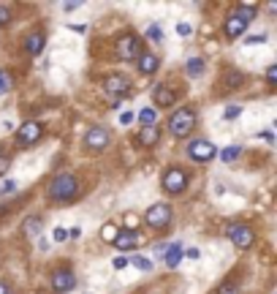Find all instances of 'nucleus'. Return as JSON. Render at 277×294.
Listing matches in <instances>:
<instances>
[{
	"label": "nucleus",
	"mask_w": 277,
	"mask_h": 294,
	"mask_svg": "<svg viewBox=\"0 0 277 294\" xmlns=\"http://www.w3.org/2000/svg\"><path fill=\"white\" fill-rule=\"evenodd\" d=\"M0 294H9V289H6V283L0 281Z\"/></svg>",
	"instance_id": "41"
},
{
	"label": "nucleus",
	"mask_w": 277,
	"mask_h": 294,
	"mask_svg": "<svg viewBox=\"0 0 277 294\" xmlns=\"http://www.w3.org/2000/svg\"><path fill=\"white\" fill-rule=\"evenodd\" d=\"M188 259H199V248H191V251H188Z\"/></svg>",
	"instance_id": "40"
},
{
	"label": "nucleus",
	"mask_w": 277,
	"mask_h": 294,
	"mask_svg": "<svg viewBox=\"0 0 277 294\" xmlns=\"http://www.w3.org/2000/svg\"><path fill=\"white\" fill-rule=\"evenodd\" d=\"M128 90H131V82H128L125 76H120V74L106 76L104 93L109 95V101H112V104H120V98H122V95H128Z\"/></svg>",
	"instance_id": "7"
},
{
	"label": "nucleus",
	"mask_w": 277,
	"mask_h": 294,
	"mask_svg": "<svg viewBox=\"0 0 277 294\" xmlns=\"http://www.w3.org/2000/svg\"><path fill=\"white\" fill-rule=\"evenodd\" d=\"M117 55H120L122 60H139V55H141V41H139V36H122L120 41H117Z\"/></svg>",
	"instance_id": "10"
},
{
	"label": "nucleus",
	"mask_w": 277,
	"mask_h": 294,
	"mask_svg": "<svg viewBox=\"0 0 277 294\" xmlns=\"http://www.w3.org/2000/svg\"><path fill=\"white\" fill-rule=\"evenodd\" d=\"M117 232H120V229H117L114 224H106L104 229H101V237H104L106 243H114V237H117Z\"/></svg>",
	"instance_id": "24"
},
{
	"label": "nucleus",
	"mask_w": 277,
	"mask_h": 294,
	"mask_svg": "<svg viewBox=\"0 0 277 294\" xmlns=\"http://www.w3.org/2000/svg\"><path fill=\"white\" fill-rule=\"evenodd\" d=\"M182 256H185V253H182V245L179 243H171L169 245V251H166V267L169 270H174V267H179V261H182Z\"/></svg>",
	"instance_id": "19"
},
{
	"label": "nucleus",
	"mask_w": 277,
	"mask_h": 294,
	"mask_svg": "<svg viewBox=\"0 0 277 294\" xmlns=\"http://www.w3.org/2000/svg\"><path fill=\"white\" fill-rule=\"evenodd\" d=\"M193 125H196V115H193V109H188V106L174 109L171 117H169V131L179 139L188 137V133L193 131Z\"/></svg>",
	"instance_id": "3"
},
{
	"label": "nucleus",
	"mask_w": 277,
	"mask_h": 294,
	"mask_svg": "<svg viewBox=\"0 0 277 294\" xmlns=\"http://www.w3.org/2000/svg\"><path fill=\"white\" fill-rule=\"evenodd\" d=\"M79 237H82V232H79V229H71V232H68V240H79Z\"/></svg>",
	"instance_id": "38"
},
{
	"label": "nucleus",
	"mask_w": 277,
	"mask_h": 294,
	"mask_svg": "<svg viewBox=\"0 0 277 294\" xmlns=\"http://www.w3.org/2000/svg\"><path fill=\"white\" fill-rule=\"evenodd\" d=\"M239 115H242V106H239V104H231V106H228L226 112H223L226 120H234V117H239Z\"/></svg>",
	"instance_id": "26"
},
{
	"label": "nucleus",
	"mask_w": 277,
	"mask_h": 294,
	"mask_svg": "<svg viewBox=\"0 0 277 294\" xmlns=\"http://www.w3.org/2000/svg\"><path fill=\"white\" fill-rule=\"evenodd\" d=\"M112 245H114L117 251L128 253V251L136 248V245H141V234L136 232V229H125V232H117V237H114Z\"/></svg>",
	"instance_id": "11"
},
{
	"label": "nucleus",
	"mask_w": 277,
	"mask_h": 294,
	"mask_svg": "<svg viewBox=\"0 0 277 294\" xmlns=\"http://www.w3.org/2000/svg\"><path fill=\"white\" fill-rule=\"evenodd\" d=\"M49 199L52 202H71V199H76V194H79V182L74 174H57L52 182H49Z\"/></svg>",
	"instance_id": "2"
},
{
	"label": "nucleus",
	"mask_w": 277,
	"mask_h": 294,
	"mask_svg": "<svg viewBox=\"0 0 277 294\" xmlns=\"http://www.w3.org/2000/svg\"><path fill=\"white\" fill-rule=\"evenodd\" d=\"M239 153H242V147H239V145H228V147H223V153H220V158H223L226 164H234L236 158H239Z\"/></svg>",
	"instance_id": "21"
},
{
	"label": "nucleus",
	"mask_w": 277,
	"mask_h": 294,
	"mask_svg": "<svg viewBox=\"0 0 277 294\" xmlns=\"http://www.w3.org/2000/svg\"><path fill=\"white\" fill-rule=\"evenodd\" d=\"M171 207L169 204H163V202H158V204H152V207L147 210V216H144V221H147V226L149 229H163V226H169L171 224Z\"/></svg>",
	"instance_id": "6"
},
{
	"label": "nucleus",
	"mask_w": 277,
	"mask_h": 294,
	"mask_svg": "<svg viewBox=\"0 0 277 294\" xmlns=\"http://www.w3.org/2000/svg\"><path fill=\"white\" fill-rule=\"evenodd\" d=\"M0 155H6V153H3V145H0Z\"/></svg>",
	"instance_id": "42"
},
{
	"label": "nucleus",
	"mask_w": 277,
	"mask_h": 294,
	"mask_svg": "<svg viewBox=\"0 0 277 294\" xmlns=\"http://www.w3.org/2000/svg\"><path fill=\"white\" fill-rule=\"evenodd\" d=\"M177 33H179L182 38H185V36H191V33H193V28L188 25V22H179V25H177Z\"/></svg>",
	"instance_id": "33"
},
{
	"label": "nucleus",
	"mask_w": 277,
	"mask_h": 294,
	"mask_svg": "<svg viewBox=\"0 0 277 294\" xmlns=\"http://www.w3.org/2000/svg\"><path fill=\"white\" fill-rule=\"evenodd\" d=\"M256 11H258V3H239V9L228 14V19H226V36L228 38H236V36H242L244 33V28L250 25L253 19H256Z\"/></svg>",
	"instance_id": "1"
},
{
	"label": "nucleus",
	"mask_w": 277,
	"mask_h": 294,
	"mask_svg": "<svg viewBox=\"0 0 277 294\" xmlns=\"http://www.w3.org/2000/svg\"><path fill=\"white\" fill-rule=\"evenodd\" d=\"M264 41H266V36H264V33H258V36H248V38H244V44H250V46H253V44H264Z\"/></svg>",
	"instance_id": "35"
},
{
	"label": "nucleus",
	"mask_w": 277,
	"mask_h": 294,
	"mask_svg": "<svg viewBox=\"0 0 277 294\" xmlns=\"http://www.w3.org/2000/svg\"><path fill=\"white\" fill-rule=\"evenodd\" d=\"M152 101H155V106H163V109H169L174 106V101H177V93L171 90L169 85H155V90H152Z\"/></svg>",
	"instance_id": "14"
},
{
	"label": "nucleus",
	"mask_w": 277,
	"mask_h": 294,
	"mask_svg": "<svg viewBox=\"0 0 277 294\" xmlns=\"http://www.w3.org/2000/svg\"><path fill=\"white\" fill-rule=\"evenodd\" d=\"M41 123H36V120H27V123H22L19 128H17V142L22 147H30V145H36L38 139H41Z\"/></svg>",
	"instance_id": "9"
},
{
	"label": "nucleus",
	"mask_w": 277,
	"mask_h": 294,
	"mask_svg": "<svg viewBox=\"0 0 277 294\" xmlns=\"http://www.w3.org/2000/svg\"><path fill=\"white\" fill-rule=\"evenodd\" d=\"M155 117H158V112L152 106H144L139 112V120H141V125H155Z\"/></svg>",
	"instance_id": "22"
},
{
	"label": "nucleus",
	"mask_w": 277,
	"mask_h": 294,
	"mask_svg": "<svg viewBox=\"0 0 277 294\" xmlns=\"http://www.w3.org/2000/svg\"><path fill=\"white\" fill-rule=\"evenodd\" d=\"M226 237L236 245V248H242V251L250 248V245L256 243V234H253V229H250V226H242V224H231V226L226 229Z\"/></svg>",
	"instance_id": "8"
},
{
	"label": "nucleus",
	"mask_w": 277,
	"mask_h": 294,
	"mask_svg": "<svg viewBox=\"0 0 277 294\" xmlns=\"http://www.w3.org/2000/svg\"><path fill=\"white\" fill-rule=\"evenodd\" d=\"M84 145H87V150H93V153L104 150V147L109 145V131H106V128H101V125L90 128V131H87V137H84Z\"/></svg>",
	"instance_id": "12"
},
{
	"label": "nucleus",
	"mask_w": 277,
	"mask_h": 294,
	"mask_svg": "<svg viewBox=\"0 0 277 294\" xmlns=\"http://www.w3.org/2000/svg\"><path fill=\"white\" fill-rule=\"evenodd\" d=\"M158 66H161V60H158L152 52H141L139 55V71L141 74H155Z\"/></svg>",
	"instance_id": "17"
},
{
	"label": "nucleus",
	"mask_w": 277,
	"mask_h": 294,
	"mask_svg": "<svg viewBox=\"0 0 277 294\" xmlns=\"http://www.w3.org/2000/svg\"><path fill=\"white\" fill-rule=\"evenodd\" d=\"M218 294H239V291H236L234 281H226V283H223V286H220V289H218Z\"/></svg>",
	"instance_id": "27"
},
{
	"label": "nucleus",
	"mask_w": 277,
	"mask_h": 294,
	"mask_svg": "<svg viewBox=\"0 0 277 294\" xmlns=\"http://www.w3.org/2000/svg\"><path fill=\"white\" fill-rule=\"evenodd\" d=\"M52 237H54V243H63V240H68V232H66L63 226H57V229L52 232Z\"/></svg>",
	"instance_id": "30"
},
{
	"label": "nucleus",
	"mask_w": 277,
	"mask_h": 294,
	"mask_svg": "<svg viewBox=\"0 0 277 294\" xmlns=\"http://www.w3.org/2000/svg\"><path fill=\"white\" fill-rule=\"evenodd\" d=\"M266 82H269V87H274V82H277V66H269L266 68Z\"/></svg>",
	"instance_id": "29"
},
{
	"label": "nucleus",
	"mask_w": 277,
	"mask_h": 294,
	"mask_svg": "<svg viewBox=\"0 0 277 294\" xmlns=\"http://www.w3.org/2000/svg\"><path fill=\"white\" fill-rule=\"evenodd\" d=\"M76 286V275L71 273V270H57V273L52 275V289L54 291H60V294H66L71 291Z\"/></svg>",
	"instance_id": "13"
},
{
	"label": "nucleus",
	"mask_w": 277,
	"mask_h": 294,
	"mask_svg": "<svg viewBox=\"0 0 277 294\" xmlns=\"http://www.w3.org/2000/svg\"><path fill=\"white\" fill-rule=\"evenodd\" d=\"M41 226H44V221L38 218V216H30L25 221V226H22V234L27 237V240H36L38 234H41Z\"/></svg>",
	"instance_id": "18"
},
{
	"label": "nucleus",
	"mask_w": 277,
	"mask_h": 294,
	"mask_svg": "<svg viewBox=\"0 0 277 294\" xmlns=\"http://www.w3.org/2000/svg\"><path fill=\"white\" fill-rule=\"evenodd\" d=\"M9 164H11V158H9V155H0V174H6Z\"/></svg>",
	"instance_id": "36"
},
{
	"label": "nucleus",
	"mask_w": 277,
	"mask_h": 294,
	"mask_svg": "<svg viewBox=\"0 0 277 294\" xmlns=\"http://www.w3.org/2000/svg\"><path fill=\"white\" fill-rule=\"evenodd\" d=\"M158 139H161V128L158 125H144L139 131V145H144V147H155Z\"/></svg>",
	"instance_id": "15"
},
{
	"label": "nucleus",
	"mask_w": 277,
	"mask_h": 294,
	"mask_svg": "<svg viewBox=\"0 0 277 294\" xmlns=\"http://www.w3.org/2000/svg\"><path fill=\"white\" fill-rule=\"evenodd\" d=\"M185 71H188V76H201L204 74V60L201 58H191L188 60V66H185Z\"/></svg>",
	"instance_id": "20"
},
{
	"label": "nucleus",
	"mask_w": 277,
	"mask_h": 294,
	"mask_svg": "<svg viewBox=\"0 0 277 294\" xmlns=\"http://www.w3.org/2000/svg\"><path fill=\"white\" fill-rule=\"evenodd\" d=\"M128 264H131V259H128V256H117V259L112 261V267H114V270H122V267H128Z\"/></svg>",
	"instance_id": "32"
},
{
	"label": "nucleus",
	"mask_w": 277,
	"mask_h": 294,
	"mask_svg": "<svg viewBox=\"0 0 277 294\" xmlns=\"http://www.w3.org/2000/svg\"><path fill=\"white\" fill-rule=\"evenodd\" d=\"M131 259V264H136L139 270H152V259H147V256H139V253H136V256H128Z\"/></svg>",
	"instance_id": "23"
},
{
	"label": "nucleus",
	"mask_w": 277,
	"mask_h": 294,
	"mask_svg": "<svg viewBox=\"0 0 277 294\" xmlns=\"http://www.w3.org/2000/svg\"><path fill=\"white\" fill-rule=\"evenodd\" d=\"M215 294H218V291H215Z\"/></svg>",
	"instance_id": "43"
},
{
	"label": "nucleus",
	"mask_w": 277,
	"mask_h": 294,
	"mask_svg": "<svg viewBox=\"0 0 277 294\" xmlns=\"http://www.w3.org/2000/svg\"><path fill=\"white\" fill-rule=\"evenodd\" d=\"M11 76L9 74H6V71H0V95H3V93H9L11 90Z\"/></svg>",
	"instance_id": "25"
},
{
	"label": "nucleus",
	"mask_w": 277,
	"mask_h": 294,
	"mask_svg": "<svg viewBox=\"0 0 277 294\" xmlns=\"http://www.w3.org/2000/svg\"><path fill=\"white\" fill-rule=\"evenodd\" d=\"M44 44H46L44 33H30V36L25 38V52L33 55V58H38V55L44 52Z\"/></svg>",
	"instance_id": "16"
},
{
	"label": "nucleus",
	"mask_w": 277,
	"mask_h": 294,
	"mask_svg": "<svg viewBox=\"0 0 277 294\" xmlns=\"http://www.w3.org/2000/svg\"><path fill=\"white\" fill-rule=\"evenodd\" d=\"M161 185L166 194H182V191L188 188V172H182L179 166H171V169H166L163 172V177H161Z\"/></svg>",
	"instance_id": "4"
},
{
	"label": "nucleus",
	"mask_w": 277,
	"mask_h": 294,
	"mask_svg": "<svg viewBox=\"0 0 277 294\" xmlns=\"http://www.w3.org/2000/svg\"><path fill=\"white\" fill-rule=\"evenodd\" d=\"M9 191H17V182H14V180L0 182V196H3V194H9Z\"/></svg>",
	"instance_id": "31"
},
{
	"label": "nucleus",
	"mask_w": 277,
	"mask_h": 294,
	"mask_svg": "<svg viewBox=\"0 0 277 294\" xmlns=\"http://www.w3.org/2000/svg\"><path fill=\"white\" fill-rule=\"evenodd\" d=\"M71 30H76V33H84V30H87V25H68Z\"/></svg>",
	"instance_id": "39"
},
{
	"label": "nucleus",
	"mask_w": 277,
	"mask_h": 294,
	"mask_svg": "<svg viewBox=\"0 0 277 294\" xmlns=\"http://www.w3.org/2000/svg\"><path fill=\"white\" fill-rule=\"evenodd\" d=\"M133 120V115L131 112H120V125H128Z\"/></svg>",
	"instance_id": "37"
},
{
	"label": "nucleus",
	"mask_w": 277,
	"mask_h": 294,
	"mask_svg": "<svg viewBox=\"0 0 277 294\" xmlns=\"http://www.w3.org/2000/svg\"><path fill=\"white\" fill-rule=\"evenodd\" d=\"M185 153H188V158H193V161L207 164V161H212V158L218 155V147L212 145V142H207V139H193L191 145L185 147Z\"/></svg>",
	"instance_id": "5"
},
{
	"label": "nucleus",
	"mask_w": 277,
	"mask_h": 294,
	"mask_svg": "<svg viewBox=\"0 0 277 294\" xmlns=\"http://www.w3.org/2000/svg\"><path fill=\"white\" fill-rule=\"evenodd\" d=\"M11 22V9L9 6H0V25H9Z\"/></svg>",
	"instance_id": "28"
},
{
	"label": "nucleus",
	"mask_w": 277,
	"mask_h": 294,
	"mask_svg": "<svg viewBox=\"0 0 277 294\" xmlns=\"http://www.w3.org/2000/svg\"><path fill=\"white\" fill-rule=\"evenodd\" d=\"M147 36L152 38V41H161V28H158V25H149V28H147Z\"/></svg>",
	"instance_id": "34"
}]
</instances>
